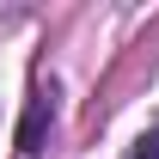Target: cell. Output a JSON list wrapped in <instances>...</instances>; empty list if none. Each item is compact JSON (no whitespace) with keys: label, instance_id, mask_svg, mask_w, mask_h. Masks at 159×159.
I'll return each instance as SVG.
<instances>
[{"label":"cell","instance_id":"1","mask_svg":"<svg viewBox=\"0 0 159 159\" xmlns=\"http://www.w3.org/2000/svg\"><path fill=\"white\" fill-rule=\"evenodd\" d=\"M43 122H49V92H37V98H31V110H25V122H19V153H37Z\"/></svg>","mask_w":159,"mask_h":159},{"label":"cell","instance_id":"2","mask_svg":"<svg viewBox=\"0 0 159 159\" xmlns=\"http://www.w3.org/2000/svg\"><path fill=\"white\" fill-rule=\"evenodd\" d=\"M129 159H159V135H141L135 147H129Z\"/></svg>","mask_w":159,"mask_h":159}]
</instances>
